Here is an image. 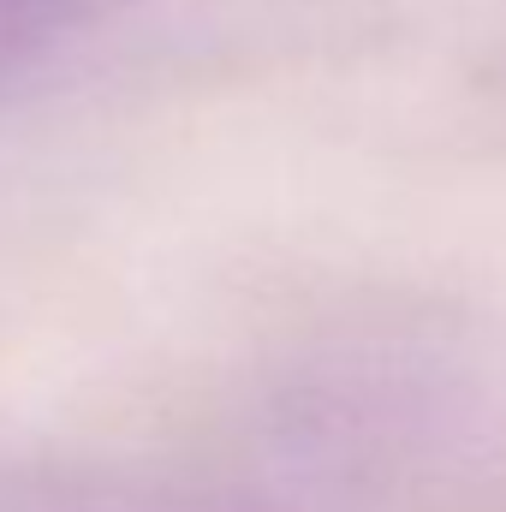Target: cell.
<instances>
[{
    "mask_svg": "<svg viewBox=\"0 0 506 512\" xmlns=\"http://www.w3.org/2000/svg\"><path fill=\"white\" fill-rule=\"evenodd\" d=\"M114 0H0V78L48 54L60 36L102 18Z\"/></svg>",
    "mask_w": 506,
    "mask_h": 512,
    "instance_id": "1",
    "label": "cell"
}]
</instances>
